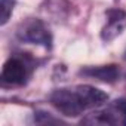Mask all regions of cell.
I'll use <instances>...</instances> for the list:
<instances>
[{
  "label": "cell",
  "mask_w": 126,
  "mask_h": 126,
  "mask_svg": "<svg viewBox=\"0 0 126 126\" xmlns=\"http://www.w3.org/2000/svg\"><path fill=\"white\" fill-rule=\"evenodd\" d=\"M108 95L91 85H77L71 88H59L49 95V102L67 117H77L88 110L105 104Z\"/></svg>",
  "instance_id": "obj_1"
},
{
  "label": "cell",
  "mask_w": 126,
  "mask_h": 126,
  "mask_svg": "<svg viewBox=\"0 0 126 126\" xmlns=\"http://www.w3.org/2000/svg\"><path fill=\"white\" fill-rule=\"evenodd\" d=\"M80 76L91 77L104 83H114L120 77V68L117 64H107V65H96V67H83L79 70Z\"/></svg>",
  "instance_id": "obj_6"
},
{
  "label": "cell",
  "mask_w": 126,
  "mask_h": 126,
  "mask_svg": "<svg viewBox=\"0 0 126 126\" xmlns=\"http://www.w3.org/2000/svg\"><path fill=\"white\" fill-rule=\"evenodd\" d=\"M123 58H125V59H126V52H125V55H123Z\"/></svg>",
  "instance_id": "obj_9"
},
{
  "label": "cell",
  "mask_w": 126,
  "mask_h": 126,
  "mask_svg": "<svg viewBox=\"0 0 126 126\" xmlns=\"http://www.w3.org/2000/svg\"><path fill=\"white\" fill-rule=\"evenodd\" d=\"M16 37L21 42L40 45L46 49H52V34L47 25L39 18H30L25 22H22L16 31Z\"/></svg>",
  "instance_id": "obj_4"
},
{
  "label": "cell",
  "mask_w": 126,
  "mask_h": 126,
  "mask_svg": "<svg viewBox=\"0 0 126 126\" xmlns=\"http://www.w3.org/2000/svg\"><path fill=\"white\" fill-rule=\"evenodd\" d=\"M105 15H107V22L101 30V39L102 42L110 43L126 30V11L113 8L107 9Z\"/></svg>",
  "instance_id": "obj_5"
},
{
  "label": "cell",
  "mask_w": 126,
  "mask_h": 126,
  "mask_svg": "<svg viewBox=\"0 0 126 126\" xmlns=\"http://www.w3.org/2000/svg\"><path fill=\"white\" fill-rule=\"evenodd\" d=\"M34 122L40 123V125H43V123H62V120L55 119L50 113H46L43 110H37L34 113Z\"/></svg>",
  "instance_id": "obj_8"
},
{
  "label": "cell",
  "mask_w": 126,
  "mask_h": 126,
  "mask_svg": "<svg viewBox=\"0 0 126 126\" xmlns=\"http://www.w3.org/2000/svg\"><path fill=\"white\" fill-rule=\"evenodd\" d=\"M85 125H126V98H117L80 120Z\"/></svg>",
  "instance_id": "obj_3"
},
{
  "label": "cell",
  "mask_w": 126,
  "mask_h": 126,
  "mask_svg": "<svg viewBox=\"0 0 126 126\" xmlns=\"http://www.w3.org/2000/svg\"><path fill=\"white\" fill-rule=\"evenodd\" d=\"M0 8H2V21H0V24L6 25L12 12H14L15 0H0Z\"/></svg>",
  "instance_id": "obj_7"
},
{
  "label": "cell",
  "mask_w": 126,
  "mask_h": 126,
  "mask_svg": "<svg viewBox=\"0 0 126 126\" xmlns=\"http://www.w3.org/2000/svg\"><path fill=\"white\" fill-rule=\"evenodd\" d=\"M34 68L36 62L27 53L12 55L5 61L0 79L5 86H21L27 83Z\"/></svg>",
  "instance_id": "obj_2"
}]
</instances>
